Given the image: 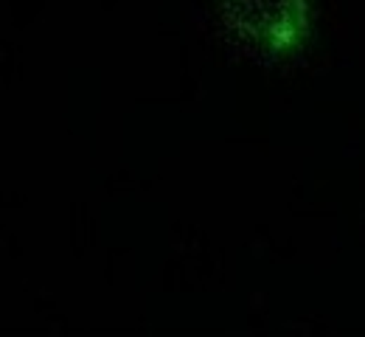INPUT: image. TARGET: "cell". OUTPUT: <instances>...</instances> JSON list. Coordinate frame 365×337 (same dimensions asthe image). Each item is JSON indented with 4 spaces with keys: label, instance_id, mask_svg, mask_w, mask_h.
<instances>
[{
    "label": "cell",
    "instance_id": "obj_1",
    "mask_svg": "<svg viewBox=\"0 0 365 337\" xmlns=\"http://www.w3.org/2000/svg\"><path fill=\"white\" fill-rule=\"evenodd\" d=\"M230 31L273 56L295 53L309 37V0H220Z\"/></svg>",
    "mask_w": 365,
    "mask_h": 337
}]
</instances>
